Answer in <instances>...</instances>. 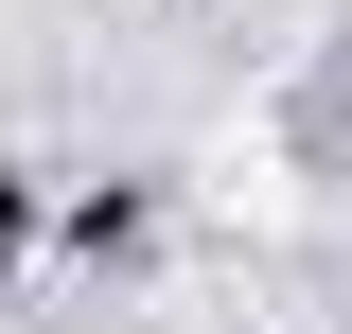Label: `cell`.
<instances>
[{"instance_id":"1","label":"cell","mask_w":352,"mask_h":334,"mask_svg":"<svg viewBox=\"0 0 352 334\" xmlns=\"http://www.w3.org/2000/svg\"><path fill=\"white\" fill-rule=\"evenodd\" d=\"M71 264H141V194H124V176L71 194Z\"/></svg>"},{"instance_id":"2","label":"cell","mask_w":352,"mask_h":334,"mask_svg":"<svg viewBox=\"0 0 352 334\" xmlns=\"http://www.w3.org/2000/svg\"><path fill=\"white\" fill-rule=\"evenodd\" d=\"M18 264H36V176L0 159V282H18Z\"/></svg>"}]
</instances>
